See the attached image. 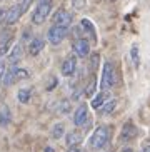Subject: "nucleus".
Here are the masks:
<instances>
[{
  "mask_svg": "<svg viewBox=\"0 0 150 152\" xmlns=\"http://www.w3.org/2000/svg\"><path fill=\"white\" fill-rule=\"evenodd\" d=\"M20 57H22V45L17 44V45H13V49L10 50L9 60H10V64H17L20 60Z\"/></svg>",
  "mask_w": 150,
  "mask_h": 152,
  "instance_id": "nucleus-15",
  "label": "nucleus"
},
{
  "mask_svg": "<svg viewBox=\"0 0 150 152\" xmlns=\"http://www.w3.org/2000/svg\"><path fill=\"white\" fill-rule=\"evenodd\" d=\"M50 134H52L53 139H62L63 134H65V124H63V122H57V124L52 127Z\"/></svg>",
  "mask_w": 150,
  "mask_h": 152,
  "instance_id": "nucleus-17",
  "label": "nucleus"
},
{
  "mask_svg": "<svg viewBox=\"0 0 150 152\" xmlns=\"http://www.w3.org/2000/svg\"><path fill=\"white\" fill-rule=\"evenodd\" d=\"M67 152H84V151H82L80 147H77V145H74V147H70Z\"/></svg>",
  "mask_w": 150,
  "mask_h": 152,
  "instance_id": "nucleus-27",
  "label": "nucleus"
},
{
  "mask_svg": "<svg viewBox=\"0 0 150 152\" xmlns=\"http://www.w3.org/2000/svg\"><path fill=\"white\" fill-rule=\"evenodd\" d=\"M5 18H7V9H0V25L5 23Z\"/></svg>",
  "mask_w": 150,
  "mask_h": 152,
  "instance_id": "nucleus-25",
  "label": "nucleus"
},
{
  "mask_svg": "<svg viewBox=\"0 0 150 152\" xmlns=\"http://www.w3.org/2000/svg\"><path fill=\"white\" fill-rule=\"evenodd\" d=\"M115 107H117V102H115L114 99H108V100L100 107V110H102V114H110V112H114Z\"/></svg>",
  "mask_w": 150,
  "mask_h": 152,
  "instance_id": "nucleus-19",
  "label": "nucleus"
},
{
  "mask_svg": "<svg viewBox=\"0 0 150 152\" xmlns=\"http://www.w3.org/2000/svg\"><path fill=\"white\" fill-rule=\"evenodd\" d=\"M72 49H74L75 55L77 57H87L88 52H90V44H88V40H85V39H75L74 44H72Z\"/></svg>",
  "mask_w": 150,
  "mask_h": 152,
  "instance_id": "nucleus-7",
  "label": "nucleus"
},
{
  "mask_svg": "<svg viewBox=\"0 0 150 152\" xmlns=\"http://www.w3.org/2000/svg\"><path fill=\"white\" fill-rule=\"evenodd\" d=\"M44 47H45V40L42 37H35V39H32L30 44H28V54H30L32 57H37V55L44 50Z\"/></svg>",
  "mask_w": 150,
  "mask_h": 152,
  "instance_id": "nucleus-10",
  "label": "nucleus"
},
{
  "mask_svg": "<svg viewBox=\"0 0 150 152\" xmlns=\"http://www.w3.org/2000/svg\"><path fill=\"white\" fill-rule=\"evenodd\" d=\"M27 77H28V70H27V69L13 67V79H15V82L23 80V79H27Z\"/></svg>",
  "mask_w": 150,
  "mask_h": 152,
  "instance_id": "nucleus-18",
  "label": "nucleus"
},
{
  "mask_svg": "<svg viewBox=\"0 0 150 152\" xmlns=\"http://www.w3.org/2000/svg\"><path fill=\"white\" fill-rule=\"evenodd\" d=\"M42 2H49V0H39V4H42Z\"/></svg>",
  "mask_w": 150,
  "mask_h": 152,
  "instance_id": "nucleus-31",
  "label": "nucleus"
},
{
  "mask_svg": "<svg viewBox=\"0 0 150 152\" xmlns=\"http://www.w3.org/2000/svg\"><path fill=\"white\" fill-rule=\"evenodd\" d=\"M137 127H135V124H133L132 121L125 122V125L122 127V132H120V140L122 142H128V140H132L135 135H137Z\"/></svg>",
  "mask_w": 150,
  "mask_h": 152,
  "instance_id": "nucleus-8",
  "label": "nucleus"
},
{
  "mask_svg": "<svg viewBox=\"0 0 150 152\" xmlns=\"http://www.w3.org/2000/svg\"><path fill=\"white\" fill-rule=\"evenodd\" d=\"M77 70V57L75 55H68L62 62V67H60V72H62L63 77H72Z\"/></svg>",
  "mask_w": 150,
  "mask_h": 152,
  "instance_id": "nucleus-6",
  "label": "nucleus"
},
{
  "mask_svg": "<svg viewBox=\"0 0 150 152\" xmlns=\"http://www.w3.org/2000/svg\"><path fill=\"white\" fill-rule=\"evenodd\" d=\"M58 80H57V77H50L49 82H47V90H53L55 87H57Z\"/></svg>",
  "mask_w": 150,
  "mask_h": 152,
  "instance_id": "nucleus-24",
  "label": "nucleus"
},
{
  "mask_svg": "<svg viewBox=\"0 0 150 152\" xmlns=\"http://www.w3.org/2000/svg\"><path fill=\"white\" fill-rule=\"evenodd\" d=\"M80 27H82V28H85V30H87V32H88V34H90L92 37H95V27H93V23L90 22L88 18H84V20L80 22Z\"/></svg>",
  "mask_w": 150,
  "mask_h": 152,
  "instance_id": "nucleus-20",
  "label": "nucleus"
},
{
  "mask_svg": "<svg viewBox=\"0 0 150 152\" xmlns=\"http://www.w3.org/2000/svg\"><path fill=\"white\" fill-rule=\"evenodd\" d=\"M10 122H12V112L7 105H2L0 107V127H7L10 125Z\"/></svg>",
  "mask_w": 150,
  "mask_h": 152,
  "instance_id": "nucleus-13",
  "label": "nucleus"
},
{
  "mask_svg": "<svg viewBox=\"0 0 150 152\" xmlns=\"http://www.w3.org/2000/svg\"><path fill=\"white\" fill-rule=\"evenodd\" d=\"M70 110V102L68 100H60L58 102V107H57V112L58 114H68Z\"/></svg>",
  "mask_w": 150,
  "mask_h": 152,
  "instance_id": "nucleus-21",
  "label": "nucleus"
},
{
  "mask_svg": "<svg viewBox=\"0 0 150 152\" xmlns=\"http://www.w3.org/2000/svg\"><path fill=\"white\" fill-rule=\"evenodd\" d=\"M87 119H88L87 104H80L79 107H77V110L74 112V124L77 125V127H80V125H84L85 122H87Z\"/></svg>",
  "mask_w": 150,
  "mask_h": 152,
  "instance_id": "nucleus-9",
  "label": "nucleus"
},
{
  "mask_svg": "<svg viewBox=\"0 0 150 152\" xmlns=\"http://www.w3.org/2000/svg\"><path fill=\"white\" fill-rule=\"evenodd\" d=\"M17 99L20 104H28L32 99V89H28V87H23V89L18 90L17 94Z\"/></svg>",
  "mask_w": 150,
  "mask_h": 152,
  "instance_id": "nucleus-16",
  "label": "nucleus"
},
{
  "mask_svg": "<svg viewBox=\"0 0 150 152\" xmlns=\"http://www.w3.org/2000/svg\"><path fill=\"white\" fill-rule=\"evenodd\" d=\"M130 55H132V62L135 67H138V64H140V57H138V45H133L132 50H130Z\"/></svg>",
  "mask_w": 150,
  "mask_h": 152,
  "instance_id": "nucleus-22",
  "label": "nucleus"
},
{
  "mask_svg": "<svg viewBox=\"0 0 150 152\" xmlns=\"http://www.w3.org/2000/svg\"><path fill=\"white\" fill-rule=\"evenodd\" d=\"M108 139H110V129L107 125H98L88 139V147L93 149V151H100L107 145Z\"/></svg>",
  "mask_w": 150,
  "mask_h": 152,
  "instance_id": "nucleus-1",
  "label": "nucleus"
},
{
  "mask_svg": "<svg viewBox=\"0 0 150 152\" xmlns=\"http://www.w3.org/2000/svg\"><path fill=\"white\" fill-rule=\"evenodd\" d=\"M0 80H2V79H0Z\"/></svg>",
  "mask_w": 150,
  "mask_h": 152,
  "instance_id": "nucleus-32",
  "label": "nucleus"
},
{
  "mask_svg": "<svg viewBox=\"0 0 150 152\" xmlns=\"http://www.w3.org/2000/svg\"><path fill=\"white\" fill-rule=\"evenodd\" d=\"M115 85V69L112 62H103L102 67V77H100V87L102 90H110Z\"/></svg>",
  "mask_w": 150,
  "mask_h": 152,
  "instance_id": "nucleus-2",
  "label": "nucleus"
},
{
  "mask_svg": "<svg viewBox=\"0 0 150 152\" xmlns=\"http://www.w3.org/2000/svg\"><path fill=\"white\" fill-rule=\"evenodd\" d=\"M22 17V14H20V10H18L17 5H13V7H10V9H7V18H5V23L7 25H13V23L18 22V18Z\"/></svg>",
  "mask_w": 150,
  "mask_h": 152,
  "instance_id": "nucleus-11",
  "label": "nucleus"
},
{
  "mask_svg": "<svg viewBox=\"0 0 150 152\" xmlns=\"http://www.w3.org/2000/svg\"><path fill=\"white\" fill-rule=\"evenodd\" d=\"M107 100H108V90H102L100 94H97L95 99L92 100V107L93 109H100Z\"/></svg>",
  "mask_w": 150,
  "mask_h": 152,
  "instance_id": "nucleus-14",
  "label": "nucleus"
},
{
  "mask_svg": "<svg viewBox=\"0 0 150 152\" xmlns=\"http://www.w3.org/2000/svg\"><path fill=\"white\" fill-rule=\"evenodd\" d=\"M45 152H55V151H53V147H50V145H49V147H45Z\"/></svg>",
  "mask_w": 150,
  "mask_h": 152,
  "instance_id": "nucleus-30",
  "label": "nucleus"
},
{
  "mask_svg": "<svg viewBox=\"0 0 150 152\" xmlns=\"http://www.w3.org/2000/svg\"><path fill=\"white\" fill-rule=\"evenodd\" d=\"M93 90H95V80H90V84H88V89H87V95H92Z\"/></svg>",
  "mask_w": 150,
  "mask_h": 152,
  "instance_id": "nucleus-26",
  "label": "nucleus"
},
{
  "mask_svg": "<svg viewBox=\"0 0 150 152\" xmlns=\"http://www.w3.org/2000/svg\"><path fill=\"white\" fill-rule=\"evenodd\" d=\"M142 152H150V144L143 145V147H142Z\"/></svg>",
  "mask_w": 150,
  "mask_h": 152,
  "instance_id": "nucleus-28",
  "label": "nucleus"
},
{
  "mask_svg": "<svg viewBox=\"0 0 150 152\" xmlns=\"http://www.w3.org/2000/svg\"><path fill=\"white\" fill-rule=\"evenodd\" d=\"M53 25H58V27H65L68 28L72 25V14L67 12L65 9H58L55 14H53Z\"/></svg>",
  "mask_w": 150,
  "mask_h": 152,
  "instance_id": "nucleus-5",
  "label": "nucleus"
},
{
  "mask_svg": "<svg viewBox=\"0 0 150 152\" xmlns=\"http://www.w3.org/2000/svg\"><path fill=\"white\" fill-rule=\"evenodd\" d=\"M120 152H133V149H130V147H125V149H122Z\"/></svg>",
  "mask_w": 150,
  "mask_h": 152,
  "instance_id": "nucleus-29",
  "label": "nucleus"
},
{
  "mask_svg": "<svg viewBox=\"0 0 150 152\" xmlns=\"http://www.w3.org/2000/svg\"><path fill=\"white\" fill-rule=\"evenodd\" d=\"M80 140H82V134H80L79 130L67 132V135H65V145H68V147H74V145L80 144Z\"/></svg>",
  "mask_w": 150,
  "mask_h": 152,
  "instance_id": "nucleus-12",
  "label": "nucleus"
},
{
  "mask_svg": "<svg viewBox=\"0 0 150 152\" xmlns=\"http://www.w3.org/2000/svg\"><path fill=\"white\" fill-rule=\"evenodd\" d=\"M68 34V28L65 27H58V25H52L47 32V39L52 45H58L60 42H63V39Z\"/></svg>",
  "mask_w": 150,
  "mask_h": 152,
  "instance_id": "nucleus-4",
  "label": "nucleus"
},
{
  "mask_svg": "<svg viewBox=\"0 0 150 152\" xmlns=\"http://www.w3.org/2000/svg\"><path fill=\"white\" fill-rule=\"evenodd\" d=\"M70 4L75 10H82L87 5V0H70Z\"/></svg>",
  "mask_w": 150,
  "mask_h": 152,
  "instance_id": "nucleus-23",
  "label": "nucleus"
},
{
  "mask_svg": "<svg viewBox=\"0 0 150 152\" xmlns=\"http://www.w3.org/2000/svg\"><path fill=\"white\" fill-rule=\"evenodd\" d=\"M50 12H52V0L39 4V5H37V9L33 10V14H32V22L35 23V25L44 23L45 18L50 15Z\"/></svg>",
  "mask_w": 150,
  "mask_h": 152,
  "instance_id": "nucleus-3",
  "label": "nucleus"
}]
</instances>
